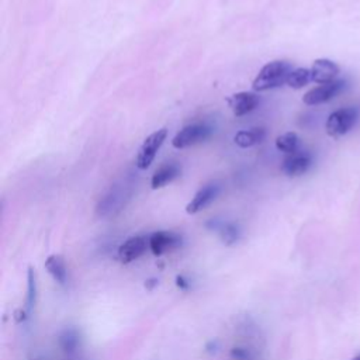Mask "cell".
<instances>
[{
	"mask_svg": "<svg viewBox=\"0 0 360 360\" xmlns=\"http://www.w3.org/2000/svg\"><path fill=\"white\" fill-rule=\"evenodd\" d=\"M293 71V65L287 61H273L264 65L255 78L252 87L256 92L272 90L287 83V78Z\"/></svg>",
	"mask_w": 360,
	"mask_h": 360,
	"instance_id": "cell-1",
	"label": "cell"
},
{
	"mask_svg": "<svg viewBox=\"0 0 360 360\" xmlns=\"http://www.w3.org/2000/svg\"><path fill=\"white\" fill-rule=\"evenodd\" d=\"M213 132H214L213 127L208 125L207 123L189 124L174 135L172 140V145L177 150L189 148L192 145L207 141L213 135Z\"/></svg>",
	"mask_w": 360,
	"mask_h": 360,
	"instance_id": "cell-2",
	"label": "cell"
},
{
	"mask_svg": "<svg viewBox=\"0 0 360 360\" xmlns=\"http://www.w3.org/2000/svg\"><path fill=\"white\" fill-rule=\"evenodd\" d=\"M359 118V109L357 107H345L334 111L325 124L327 132L330 137L332 138H339L343 137L345 134H348L353 125L356 124Z\"/></svg>",
	"mask_w": 360,
	"mask_h": 360,
	"instance_id": "cell-3",
	"label": "cell"
},
{
	"mask_svg": "<svg viewBox=\"0 0 360 360\" xmlns=\"http://www.w3.org/2000/svg\"><path fill=\"white\" fill-rule=\"evenodd\" d=\"M166 137H168V129L161 128V129L152 132L150 137L143 143V145L138 151V155H137V161H135L138 169L145 170L151 166V163L154 162L159 148L165 143Z\"/></svg>",
	"mask_w": 360,
	"mask_h": 360,
	"instance_id": "cell-4",
	"label": "cell"
},
{
	"mask_svg": "<svg viewBox=\"0 0 360 360\" xmlns=\"http://www.w3.org/2000/svg\"><path fill=\"white\" fill-rule=\"evenodd\" d=\"M343 87H345V80H334L330 83L320 84L317 87L311 89L309 92H307L303 98V102L307 106L324 105V103L332 100L334 98H336L342 92Z\"/></svg>",
	"mask_w": 360,
	"mask_h": 360,
	"instance_id": "cell-5",
	"label": "cell"
},
{
	"mask_svg": "<svg viewBox=\"0 0 360 360\" xmlns=\"http://www.w3.org/2000/svg\"><path fill=\"white\" fill-rule=\"evenodd\" d=\"M182 245V237L173 231H156L150 235V249L155 256H162Z\"/></svg>",
	"mask_w": 360,
	"mask_h": 360,
	"instance_id": "cell-6",
	"label": "cell"
},
{
	"mask_svg": "<svg viewBox=\"0 0 360 360\" xmlns=\"http://www.w3.org/2000/svg\"><path fill=\"white\" fill-rule=\"evenodd\" d=\"M148 248H150V237H144V235L131 237L118 248V259L123 263H131L134 260L140 259Z\"/></svg>",
	"mask_w": 360,
	"mask_h": 360,
	"instance_id": "cell-7",
	"label": "cell"
},
{
	"mask_svg": "<svg viewBox=\"0 0 360 360\" xmlns=\"http://www.w3.org/2000/svg\"><path fill=\"white\" fill-rule=\"evenodd\" d=\"M311 163H312V158L308 152L297 151L285 158L282 163V172L290 177L301 176L309 169Z\"/></svg>",
	"mask_w": 360,
	"mask_h": 360,
	"instance_id": "cell-8",
	"label": "cell"
},
{
	"mask_svg": "<svg viewBox=\"0 0 360 360\" xmlns=\"http://www.w3.org/2000/svg\"><path fill=\"white\" fill-rule=\"evenodd\" d=\"M221 192V186L218 183H208L204 188H201L195 197L192 199V201L186 206V213L188 214H196L201 210H204L206 207H208L219 195Z\"/></svg>",
	"mask_w": 360,
	"mask_h": 360,
	"instance_id": "cell-9",
	"label": "cell"
},
{
	"mask_svg": "<svg viewBox=\"0 0 360 360\" xmlns=\"http://www.w3.org/2000/svg\"><path fill=\"white\" fill-rule=\"evenodd\" d=\"M259 102H260L259 96L252 92H240L227 99L230 109L233 110V113L237 117H242V116L253 111L258 107Z\"/></svg>",
	"mask_w": 360,
	"mask_h": 360,
	"instance_id": "cell-10",
	"label": "cell"
},
{
	"mask_svg": "<svg viewBox=\"0 0 360 360\" xmlns=\"http://www.w3.org/2000/svg\"><path fill=\"white\" fill-rule=\"evenodd\" d=\"M311 73H312V82L324 84L336 80V76L339 75V66L331 60L321 58L312 64Z\"/></svg>",
	"mask_w": 360,
	"mask_h": 360,
	"instance_id": "cell-11",
	"label": "cell"
},
{
	"mask_svg": "<svg viewBox=\"0 0 360 360\" xmlns=\"http://www.w3.org/2000/svg\"><path fill=\"white\" fill-rule=\"evenodd\" d=\"M180 172H182V169H180V166L177 163L163 165L154 173V176L151 179V188L154 190L165 188L166 185L172 183L174 179H177L180 176Z\"/></svg>",
	"mask_w": 360,
	"mask_h": 360,
	"instance_id": "cell-12",
	"label": "cell"
},
{
	"mask_svg": "<svg viewBox=\"0 0 360 360\" xmlns=\"http://www.w3.org/2000/svg\"><path fill=\"white\" fill-rule=\"evenodd\" d=\"M266 138V129L263 127H255L251 129H244L235 134L234 141L241 148H251L262 144Z\"/></svg>",
	"mask_w": 360,
	"mask_h": 360,
	"instance_id": "cell-13",
	"label": "cell"
},
{
	"mask_svg": "<svg viewBox=\"0 0 360 360\" xmlns=\"http://www.w3.org/2000/svg\"><path fill=\"white\" fill-rule=\"evenodd\" d=\"M45 269L47 272L51 275V278L60 283V285H65L66 279H68V269H66V263L65 259L61 255H51L48 256V259L45 260Z\"/></svg>",
	"mask_w": 360,
	"mask_h": 360,
	"instance_id": "cell-14",
	"label": "cell"
},
{
	"mask_svg": "<svg viewBox=\"0 0 360 360\" xmlns=\"http://www.w3.org/2000/svg\"><path fill=\"white\" fill-rule=\"evenodd\" d=\"M60 348L62 349V352L71 357V356H76L78 349L80 346V335L76 330L73 328H68L65 331H62V334L60 335Z\"/></svg>",
	"mask_w": 360,
	"mask_h": 360,
	"instance_id": "cell-15",
	"label": "cell"
},
{
	"mask_svg": "<svg viewBox=\"0 0 360 360\" xmlns=\"http://www.w3.org/2000/svg\"><path fill=\"white\" fill-rule=\"evenodd\" d=\"M123 203H124V197H123V193H118V192H113L110 195H107L98 206V214L102 215V217H106V215H111L114 214L116 211L121 210L123 207Z\"/></svg>",
	"mask_w": 360,
	"mask_h": 360,
	"instance_id": "cell-16",
	"label": "cell"
},
{
	"mask_svg": "<svg viewBox=\"0 0 360 360\" xmlns=\"http://www.w3.org/2000/svg\"><path fill=\"white\" fill-rule=\"evenodd\" d=\"M276 148L287 155L300 151V138L296 132H286L276 140Z\"/></svg>",
	"mask_w": 360,
	"mask_h": 360,
	"instance_id": "cell-17",
	"label": "cell"
},
{
	"mask_svg": "<svg viewBox=\"0 0 360 360\" xmlns=\"http://www.w3.org/2000/svg\"><path fill=\"white\" fill-rule=\"evenodd\" d=\"M309 82H312V73H311V69H307V68L293 69L287 78V84L291 89H303Z\"/></svg>",
	"mask_w": 360,
	"mask_h": 360,
	"instance_id": "cell-18",
	"label": "cell"
},
{
	"mask_svg": "<svg viewBox=\"0 0 360 360\" xmlns=\"http://www.w3.org/2000/svg\"><path fill=\"white\" fill-rule=\"evenodd\" d=\"M37 298V282H35V272L30 267L27 275V297H26V314H28L34 305Z\"/></svg>",
	"mask_w": 360,
	"mask_h": 360,
	"instance_id": "cell-19",
	"label": "cell"
},
{
	"mask_svg": "<svg viewBox=\"0 0 360 360\" xmlns=\"http://www.w3.org/2000/svg\"><path fill=\"white\" fill-rule=\"evenodd\" d=\"M219 235H221L224 244L233 245L240 238V230L234 224H222L219 227Z\"/></svg>",
	"mask_w": 360,
	"mask_h": 360,
	"instance_id": "cell-20",
	"label": "cell"
},
{
	"mask_svg": "<svg viewBox=\"0 0 360 360\" xmlns=\"http://www.w3.org/2000/svg\"><path fill=\"white\" fill-rule=\"evenodd\" d=\"M231 356H233L235 360H248V359H249V350L241 349V348H235V349H233Z\"/></svg>",
	"mask_w": 360,
	"mask_h": 360,
	"instance_id": "cell-21",
	"label": "cell"
},
{
	"mask_svg": "<svg viewBox=\"0 0 360 360\" xmlns=\"http://www.w3.org/2000/svg\"><path fill=\"white\" fill-rule=\"evenodd\" d=\"M177 286L180 287V289H188V286H189V283H188V280L183 278V276H179L177 278Z\"/></svg>",
	"mask_w": 360,
	"mask_h": 360,
	"instance_id": "cell-22",
	"label": "cell"
},
{
	"mask_svg": "<svg viewBox=\"0 0 360 360\" xmlns=\"http://www.w3.org/2000/svg\"><path fill=\"white\" fill-rule=\"evenodd\" d=\"M350 360H360V353H359V354H357V356H354V357H353V359H350Z\"/></svg>",
	"mask_w": 360,
	"mask_h": 360,
	"instance_id": "cell-23",
	"label": "cell"
},
{
	"mask_svg": "<svg viewBox=\"0 0 360 360\" xmlns=\"http://www.w3.org/2000/svg\"><path fill=\"white\" fill-rule=\"evenodd\" d=\"M37 360H39V359H37Z\"/></svg>",
	"mask_w": 360,
	"mask_h": 360,
	"instance_id": "cell-24",
	"label": "cell"
}]
</instances>
